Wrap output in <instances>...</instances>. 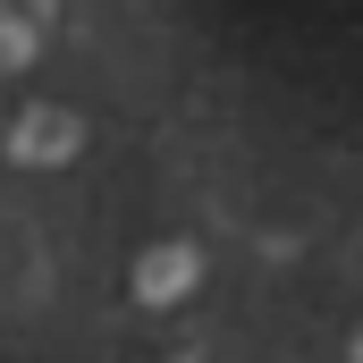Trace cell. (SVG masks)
<instances>
[{
  "label": "cell",
  "instance_id": "4",
  "mask_svg": "<svg viewBox=\"0 0 363 363\" xmlns=\"http://www.w3.org/2000/svg\"><path fill=\"white\" fill-rule=\"evenodd\" d=\"M355 363H363V330H355Z\"/></svg>",
  "mask_w": 363,
  "mask_h": 363
},
{
  "label": "cell",
  "instance_id": "1",
  "mask_svg": "<svg viewBox=\"0 0 363 363\" xmlns=\"http://www.w3.org/2000/svg\"><path fill=\"white\" fill-rule=\"evenodd\" d=\"M77 144H85V118L68 101H26L17 127H9V161L17 169H60V161H77Z\"/></svg>",
  "mask_w": 363,
  "mask_h": 363
},
{
  "label": "cell",
  "instance_id": "3",
  "mask_svg": "<svg viewBox=\"0 0 363 363\" xmlns=\"http://www.w3.org/2000/svg\"><path fill=\"white\" fill-rule=\"evenodd\" d=\"M26 60H34V26L0 9V68H26Z\"/></svg>",
  "mask_w": 363,
  "mask_h": 363
},
{
  "label": "cell",
  "instance_id": "2",
  "mask_svg": "<svg viewBox=\"0 0 363 363\" xmlns=\"http://www.w3.org/2000/svg\"><path fill=\"white\" fill-rule=\"evenodd\" d=\"M194 271L203 262H194V245H178V237L169 245H144L135 254V304H178L186 287H194Z\"/></svg>",
  "mask_w": 363,
  "mask_h": 363
}]
</instances>
